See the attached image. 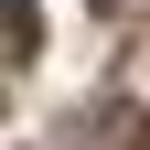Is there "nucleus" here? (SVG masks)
Wrapping results in <instances>:
<instances>
[{
	"label": "nucleus",
	"mask_w": 150,
	"mask_h": 150,
	"mask_svg": "<svg viewBox=\"0 0 150 150\" xmlns=\"http://www.w3.org/2000/svg\"><path fill=\"white\" fill-rule=\"evenodd\" d=\"M0 22H11V64L43 54V11H32V0H0Z\"/></svg>",
	"instance_id": "obj_1"
},
{
	"label": "nucleus",
	"mask_w": 150,
	"mask_h": 150,
	"mask_svg": "<svg viewBox=\"0 0 150 150\" xmlns=\"http://www.w3.org/2000/svg\"><path fill=\"white\" fill-rule=\"evenodd\" d=\"M97 11H150V0H97Z\"/></svg>",
	"instance_id": "obj_2"
}]
</instances>
